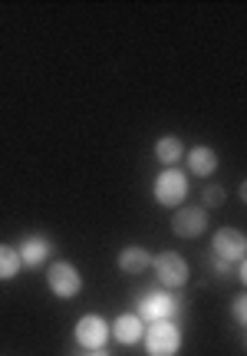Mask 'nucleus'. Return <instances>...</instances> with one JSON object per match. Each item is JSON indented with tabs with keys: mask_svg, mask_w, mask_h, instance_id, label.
I'll list each match as a JSON object with an SVG mask.
<instances>
[{
	"mask_svg": "<svg viewBox=\"0 0 247 356\" xmlns=\"http://www.w3.org/2000/svg\"><path fill=\"white\" fill-rule=\"evenodd\" d=\"M231 314H235V323H237V327H247V293H237V297H235Z\"/></svg>",
	"mask_w": 247,
	"mask_h": 356,
	"instance_id": "obj_16",
	"label": "nucleus"
},
{
	"mask_svg": "<svg viewBox=\"0 0 247 356\" xmlns=\"http://www.w3.org/2000/svg\"><path fill=\"white\" fill-rule=\"evenodd\" d=\"M109 337H116L122 346H135V343H142L145 323L139 320V314H122V317H116V323L109 327Z\"/></svg>",
	"mask_w": 247,
	"mask_h": 356,
	"instance_id": "obj_9",
	"label": "nucleus"
},
{
	"mask_svg": "<svg viewBox=\"0 0 247 356\" xmlns=\"http://www.w3.org/2000/svg\"><path fill=\"white\" fill-rule=\"evenodd\" d=\"M50 251H53V244L46 241V238H26L20 248H17V254H20V264L24 267H37V264H43L46 257H50Z\"/></svg>",
	"mask_w": 247,
	"mask_h": 356,
	"instance_id": "obj_12",
	"label": "nucleus"
},
{
	"mask_svg": "<svg viewBox=\"0 0 247 356\" xmlns=\"http://www.w3.org/2000/svg\"><path fill=\"white\" fill-rule=\"evenodd\" d=\"M20 267H24V264H20L17 248H10V244H0V280H13Z\"/></svg>",
	"mask_w": 247,
	"mask_h": 356,
	"instance_id": "obj_14",
	"label": "nucleus"
},
{
	"mask_svg": "<svg viewBox=\"0 0 247 356\" xmlns=\"http://www.w3.org/2000/svg\"><path fill=\"white\" fill-rule=\"evenodd\" d=\"M152 270H155V277L165 284V287H185L188 284V264H185L182 254H175V251H162V254L152 257Z\"/></svg>",
	"mask_w": 247,
	"mask_h": 356,
	"instance_id": "obj_3",
	"label": "nucleus"
},
{
	"mask_svg": "<svg viewBox=\"0 0 247 356\" xmlns=\"http://www.w3.org/2000/svg\"><path fill=\"white\" fill-rule=\"evenodd\" d=\"M46 284H50V291L60 297V300H69V297H76L83 291V277H79V270L69 261H56L50 264L46 270Z\"/></svg>",
	"mask_w": 247,
	"mask_h": 356,
	"instance_id": "obj_4",
	"label": "nucleus"
},
{
	"mask_svg": "<svg viewBox=\"0 0 247 356\" xmlns=\"http://www.w3.org/2000/svg\"><path fill=\"white\" fill-rule=\"evenodd\" d=\"M171 231H175V238H185V241L205 234L208 231V211L198 208V204H178V211L171 218Z\"/></svg>",
	"mask_w": 247,
	"mask_h": 356,
	"instance_id": "obj_5",
	"label": "nucleus"
},
{
	"mask_svg": "<svg viewBox=\"0 0 247 356\" xmlns=\"http://www.w3.org/2000/svg\"><path fill=\"white\" fill-rule=\"evenodd\" d=\"M116 264H119V270H126V274H142V270L152 267V254H148L145 248H139V244H129V248L119 251Z\"/></svg>",
	"mask_w": 247,
	"mask_h": 356,
	"instance_id": "obj_10",
	"label": "nucleus"
},
{
	"mask_svg": "<svg viewBox=\"0 0 247 356\" xmlns=\"http://www.w3.org/2000/svg\"><path fill=\"white\" fill-rule=\"evenodd\" d=\"M73 337H76V343L83 346V350H103L105 340H109V323H105L99 314H86V317L76 320Z\"/></svg>",
	"mask_w": 247,
	"mask_h": 356,
	"instance_id": "obj_7",
	"label": "nucleus"
},
{
	"mask_svg": "<svg viewBox=\"0 0 247 356\" xmlns=\"http://www.w3.org/2000/svg\"><path fill=\"white\" fill-rule=\"evenodd\" d=\"M175 310H178V300L165 291H152L142 297V304H139V320L142 323H162V320H171L175 317Z\"/></svg>",
	"mask_w": 247,
	"mask_h": 356,
	"instance_id": "obj_6",
	"label": "nucleus"
},
{
	"mask_svg": "<svg viewBox=\"0 0 247 356\" xmlns=\"http://www.w3.org/2000/svg\"><path fill=\"white\" fill-rule=\"evenodd\" d=\"M214 168H218V152H214L211 145H195V149L188 152V172H191V175L208 178Z\"/></svg>",
	"mask_w": 247,
	"mask_h": 356,
	"instance_id": "obj_11",
	"label": "nucleus"
},
{
	"mask_svg": "<svg viewBox=\"0 0 247 356\" xmlns=\"http://www.w3.org/2000/svg\"><path fill=\"white\" fill-rule=\"evenodd\" d=\"M155 202L165 204V208H178V204L188 198V175L185 172H175V168H165L162 175L155 178Z\"/></svg>",
	"mask_w": 247,
	"mask_h": 356,
	"instance_id": "obj_2",
	"label": "nucleus"
},
{
	"mask_svg": "<svg viewBox=\"0 0 247 356\" xmlns=\"http://www.w3.org/2000/svg\"><path fill=\"white\" fill-rule=\"evenodd\" d=\"M201 198H205V204H208V208H221V204L228 202V191H224L221 185H208V188L201 191Z\"/></svg>",
	"mask_w": 247,
	"mask_h": 356,
	"instance_id": "obj_15",
	"label": "nucleus"
},
{
	"mask_svg": "<svg viewBox=\"0 0 247 356\" xmlns=\"http://www.w3.org/2000/svg\"><path fill=\"white\" fill-rule=\"evenodd\" d=\"M155 155H158V162L165 168H175V162L185 155V145L178 136H162V139L155 142Z\"/></svg>",
	"mask_w": 247,
	"mask_h": 356,
	"instance_id": "obj_13",
	"label": "nucleus"
},
{
	"mask_svg": "<svg viewBox=\"0 0 247 356\" xmlns=\"http://www.w3.org/2000/svg\"><path fill=\"white\" fill-rule=\"evenodd\" d=\"M142 343H145V353L148 356H175L182 350V330L175 327V320L148 323Z\"/></svg>",
	"mask_w": 247,
	"mask_h": 356,
	"instance_id": "obj_1",
	"label": "nucleus"
},
{
	"mask_svg": "<svg viewBox=\"0 0 247 356\" xmlns=\"http://www.w3.org/2000/svg\"><path fill=\"white\" fill-rule=\"evenodd\" d=\"M211 267H214V270H221V274H228V270H231V264H228V261H221V257H214V261H211Z\"/></svg>",
	"mask_w": 247,
	"mask_h": 356,
	"instance_id": "obj_17",
	"label": "nucleus"
},
{
	"mask_svg": "<svg viewBox=\"0 0 247 356\" xmlns=\"http://www.w3.org/2000/svg\"><path fill=\"white\" fill-rule=\"evenodd\" d=\"M211 248H214V257H221L228 264H241L247 254V238L237 228H221L214 234Z\"/></svg>",
	"mask_w": 247,
	"mask_h": 356,
	"instance_id": "obj_8",
	"label": "nucleus"
},
{
	"mask_svg": "<svg viewBox=\"0 0 247 356\" xmlns=\"http://www.w3.org/2000/svg\"><path fill=\"white\" fill-rule=\"evenodd\" d=\"M83 356H109V353H105V350H86Z\"/></svg>",
	"mask_w": 247,
	"mask_h": 356,
	"instance_id": "obj_18",
	"label": "nucleus"
}]
</instances>
